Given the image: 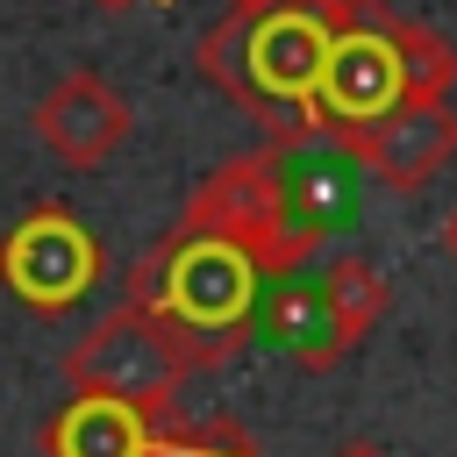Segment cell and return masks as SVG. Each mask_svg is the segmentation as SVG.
<instances>
[{
    "instance_id": "9",
    "label": "cell",
    "mask_w": 457,
    "mask_h": 457,
    "mask_svg": "<svg viewBox=\"0 0 457 457\" xmlns=\"http://www.w3.org/2000/svg\"><path fill=\"white\" fill-rule=\"evenodd\" d=\"M164 421L171 414H150L107 393H71L43 421V457H164Z\"/></svg>"
},
{
    "instance_id": "5",
    "label": "cell",
    "mask_w": 457,
    "mask_h": 457,
    "mask_svg": "<svg viewBox=\"0 0 457 457\" xmlns=\"http://www.w3.org/2000/svg\"><path fill=\"white\" fill-rule=\"evenodd\" d=\"M186 378H193V364L179 357V343L136 300H121L114 314H100L64 350V386L71 393H107V400H129V407H150V414H171L179 393H186Z\"/></svg>"
},
{
    "instance_id": "4",
    "label": "cell",
    "mask_w": 457,
    "mask_h": 457,
    "mask_svg": "<svg viewBox=\"0 0 457 457\" xmlns=\"http://www.w3.org/2000/svg\"><path fill=\"white\" fill-rule=\"evenodd\" d=\"M286 150L293 143H264V150H243V157H221L179 207V228H200V236H221L236 243L264 278H293L314 243H321V214L300 200L293 171H286Z\"/></svg>"
},
{
    "instance_id": "13",
    "label": "cell",
    "mask_w": 457,
    "mask_h": 457,
    "mask_svg": "<svg viewBox=\"0 0 457 457\" xmlns=\"http://www.w3.org/2000/svg\"><path fill=\"white\" fill-rule=\"evenodd\" d=\"M443 257H450V264H457V207H450V214H443Z\"/></svg>"
},
{
    "instance_id": "8",
    "label": "cell",
    "mask_w": 457,
    "mask_h": 457,
    "mask_svg": "<svg viewBox=\"0 0 457 457\" xmlns=\"http://www.w3.org/2000/svg\"><path fill=\"white\" fill-rule=\"evenodd\" d=\"M129 100L100 79V71H64L43 100H36V136H43V150L57 157V164H71V171H93V164H107L121 143H129Z\"/></svg>"
},
{
    "instance_id": "11",
    "label": "cell",
    "mask_w": 457,
    "mask_h": 457,
    "mask_svg": "<svg viewBox=\"0 0 457 457\" xmlns=\"http://www.w3.org/2000/svg\"><path fill=\"white\" fill-rule=\"evenodd\" d=\"M278 336H286V350H293V364H300V371H336V364L350 357L314 286H307V293H286V300H278Z\"/></svg>"
},
{
    "instance_id": "1",
    "label": "cell",
    "mask_w": 457,
    "mask_h": 457,
    "mask_svg": "<svg viewBox=\"0 0 457 457\" xmlns=\"http://www.w3.org/2000/svg\"><path fill=\"white\" fill-rule=\"evenodd\" d=\"M457 93V50L386 7V0H336V36L314 79V107H307V136H350L407 100H450Z\"/></svg>"
},
{
    "instance_id": "2",
    "label": "cell",
    "mask_w": 457,
    "mask_h": 457,
    "mask_svg": "<svg viewBox=\"0 0 457 457\" xmlns=\"http://www.w3.org/2000/svg\"><path fill=\"white\" fill-rule=\"evenodd\" d=\"M336 36V0H278V7H228L200 43L193 71L221 86L243 114L271 121V143L307 136L314 79Z\"/></svg>"
},
{
    "instance_id": "16",
    "label": "cell",
    "mask_w": 457,
    "mask_h": 457,
    "mask_svg": "<svg viewBox=\"0 0 457 457\" xmlns=\"http://www.w3.org/2000/svg\"><path fill=\"white\" fill-rule=\"evenodd\" d=\"M228 7H278V0H228Z\"/></svg>"
},
{
    "instance_id": "12",
    "label": "cell",
    "mask_w": 457,
    "mask_h": 457,
    "mask_svg": "<svg viewBox=\"0 0 457 457\" xmlns=\"http://www.w3.org/2000/svg\"><path fill=\"white\" fill-rule=\"evenodd\" d=\"M164 457H264L250 436H243V421H228V414H207V421H164Z\"/></svg>"
},
{
    "instance_id": "6",
    "label": "cell",
    "mask_w": 457,
    "mask_h": 457,
    "mask_svg": "<svg viewBox=\"0 0 457 457\" xmlns=\"http://www.w3.org/2000/svg\"><path fill=\"white\" fill-rule=\"evenodd\" d=\"M100 271H107L100 236H93L71 207H57V200L29 207V214L0 236V286H7L29 314H71V307L100 286Z\"/></svg>"
},
{
    "instance_id": "15",
    "label": "cell",
    "mask_w": 457,
    "mask_h": 457,
    "mask_svg": "<svg viewBox=\"0 0 457 457\" xmlns=\"http://www.w3.org/2000/svg\"><path fill=\"white\" fill-rule=\"evenodd\" d=\"M93 7H107V14H129V7H143V0H93Z\"/></svg>"
},
{
    "instance_id": "3",
    "label": "cell",
    "mask_w": 457,
    "mask_h": 457,
    "mask_svg": "<svg viewBox=\"0 0 457 457\" xmlns=\"http://www.w3.org/2000/svg\"><path fill=\"white\" fill-rule=\"evenodd\" d=\"M257 286H264V271L236 243L200 236V228L157 236L136 257V271H129V300L179 343V357L193 371H214V364H228L250 343V328H257Z\"/></svg>"
},
{
    "instance_id": "7",
    "label": "cell",
    "mask_w": 457,
    "mask_h": 457,
    "mask_svg": "<svg viewBox=\"0 0 457 457\" xmlns=\"http://www.w3.org/2000/svg\"><path fill=\"white\" fill-rule=\"evenodd\" d=\"M386 193H421L450 157H457V107L450 100H407L350 136H336Z\"/></svg>"
},
{
    "instance_id": "10",
    "label": "cell",
    "mask_w": 457,
    "mask_h": 457,
    "mask_svg": "<svg viewBox=\"0 0 457 457\" xmlns=\"http://www.w3.org/2000/svg\"><path fill=\"white\" fill-rule=\"evenodd\" d=\"M314 293H321V307H328L343 350H357V343L378 328V314L393 307V278H386L371 257H336V264L314 278Z\"/></svg>"
},
{
    "instance_id": "14",
    "label": "cell",
    "mask_w": 457,
    "mask_h": 457,
    "mask_svg": "<svg viewBox=\"0 0 457 457\" xmlns=\"http://www.w3.org/2000/svg\"><path fill=\"white\" fill-rule=\"evenodd\" d=\"M336 457H386V450H371V443H350V450H336Z\"/></svg>"
}]
</instances>
